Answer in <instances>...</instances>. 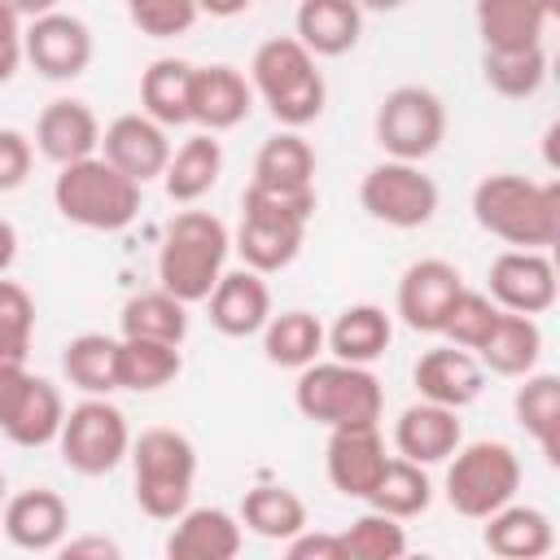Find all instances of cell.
Segmentation results:
<instances>
[{"instance_id": "obj_7", "label": "cell", "mask_w": 560, "mask_h": 560, "mask_svg": "<svg viewBox=\"0 0 560 560\" xmlns=\"http://www.w3.org/2000/svg\"><path fill=\"white\" fill-rule=\"evenodd\" d=\"M131 472H136V503L153 521H175L197 481V451L179 429H144L131 442Z\"/></svg>"}, {"instance_id": "obj_34", "label": "cell", "mask_w": 560, "mask_h": 560, "mask_svg": "<svg viewBox=\"0 0 560 560\" xmlns=\"http://www.w3.org/2000/svg\"><path fill=\"white\" fill-rule=\"evenodd\" d=\"M184 359L179 346L171 341H149V337H122L118 341V389L131 394H153L179 376Z\"/></svg>"}, {"instance_id": "obj_30", "label": "cell", "mask_w": 560, "mask_h": 560, "mask_svg": "<svg viewBox=\"0 0 560 560\" xmlns=\"http://www.w3.org/2000/svg\"><path fill=\"white\" fill-rule=\"evenodd\" d=\"M324 341H328L332 359H346V363H363L368 368L372 359H381L389 350L394 324H389V315L381 306L359 302V306H346L337 315V324L324 332Z\"/></svg>"}, {"instance_id": "obj_40", "label": "cell", "mask_w": 560, "mask_h": 560, "mask_svg": "<svg viewBox=\"0 0 560 560\" xmlns=\"http://www.w3.org/2000/svg\"><path fill=\"white\" fill-rule=\"evenodd\" d=\"M481 74H486V83H490L499 96L525 101V96H534V92L542 88V79H547V52H542V44H534V48H508V52L486 48Z\"/></svg>"}, {"instance_id": "obj_6", "label": "cell", "mask_w": 560, "mask_h": 560, "mask_svg": "<svg viewBox=\"0 0 560 560\" xmlns=\"http://www.w3.org/2000/svg\"><path fill=\"white\" fill-rule=\"evenodd\" d=\"M140 188L144 184H136L131 175H122L118 166L92 153L61 166L52 184V201L66 223H79L92 232H122L140 214Z\"/></svg>"}, {"instance_id": "obj_8", "label": "cell", "mask_w": 560, "mask_h": 560, "mask_svg": "<svg viewBox=\"0 0 560 560\" xmlns=\"http://www.w3.org/2000/svg\"><path fill=\"white\" fill-rule=\"evenodd\" d=\"M521 490V459L508 442H468L455 446L451 468H446V503L468 516L486 521L503 503H512Z\"/></svg>"}, {"instance_id": "obj_13", "label": "cell", "mask_w": 560, "mask_h": 560, "mask_svg": "<svg viewBox=\"0 0 560 560\" xmlns=\"http://www.w3.org/2000/svg\"><path fill=\"white\" fill-rule=\"evenodd\" d=\"M22 57L44 74V79H79L92 61V31L74 13H39L22 31Z\"/></svg>"}, {"instance_id": "obj_51", "label": "cell", "mask_w": 560, "mask_h": 560, "mask_svg": "<svg viewBox=\"0 0 560 560\" xmlns=\"http://www.w3.org/2000/svg\"><path fill=\"white\" fill-rule=\"evenodd\" d=\"M18 18H39V13H52L61 0H9Z\"/></svg>"}, {"instance_id": "obj_45", "label": "cell", "mask_w": 560, "mask_h": 560, "mask_svg": "<svg viewBox=\"0 0 560 560\" xmlns=\"http://www.w3.org/2000/svg\"><path fill=\"white\" fill-rule=\"evenodd\" d=\"M31 140L13 127H0V192H13L31 175Z\"/></svg>"}, {"instance_id": "obj_42", "label": "cell", "mask_w": 560, "mask_h": 560, "mask_svg": "<svg viewBox=\"0 0 560 560\" xmlns=\"http://www.w3.org/2000/svg\"><path fill=\"white\" fill-rule=\"evenodd\" d=\"M35 337V302L18 280L0 276V363H26Z\"/></svg>"}, {"instance_id": "obj_26", "label": "cell", "mask_w": 560, "mask_h": 560, "mask_svg": "<svg viewBox=\"0 0 560 560\" xmlns=\"http://www.w3.org/2000/svg\"><path fill=\"white\" fill-rule=\"evenodd\" d=\"M293 26H298V44L311 48L315 57H341L359 44L363 9L354 0H302Z\"/></svg>"}, {"instance_id": "obj_19", "label": "cell", "mask_w": 560, "mask_h": 560, "mask_svg": "<svg viewBox=\"0 0 560 560\" xmlns=\"http://www.w3.org/2000/svg\"><path fill=\"white\" fill-rule=\"evenodd\" d=\"M0 525H4V538L22 551H52V547H61V538L70 529V508L57 490L31 486L4 503Z\"/></svg>"}, {"instance_id": "obj_50", "label": "cell", "mask_w": 560, "mask_h": 560, "mask_svg": "<svg viewBox=\"0 0 560 560\" xmlns=\"http://www.w3.org/2000/svg\"><path fill=\"white\" fill-rule=\"evenodd\" d=\"M254 0H197V9L201 13H210V18H236V13H245Z\"/></svg>"}, {"instance_id": "obj_17", "label": "cell", "mask_w": 560, "mask_h": 560, "mask_svg": "<svg viewBox=\"0 0 560 560\" xmlns=\"http://www.w3.org/2000/svg\"><path fill=\"white\" fill-rule=\"evenodd\" d=\"M385 442L376 433V424H354V429H332L328 433V451H324V468L337 494L346 499H368L376 477L385 472Z\"/></svg>"}, {"instance_id": "obj_47", "label": "cell", "mask_w": 560, "mask_h": 560, "mask_svg": "<svg viewBox=\"0 0 560 560\" xmlns=\"http://www.w3.org/2000/svg\"><path fill=\"white\" fill-rule=\"evenodd\" d=\"M18 61H22V26H18L13 4H9V0H0V83H9V79H13Z\"/></svg>"}, {"instance_id": "obj_37", "label": "cell", "mask_w": 560, "mask_h": 560, "mask_svg": "<svg viewBox=\"0 0 560 560\" xmlns=\"http://www.w3.org/2000/svg\"><path fill=\"white\" fill-rule=\"evenodd\" d=\"M61 372L83 394H109L118 389V341L105 332H79L61 350Z\"/></svg>"}, {"instance_id": "obj_2", "label": "cell", "mask_w": 560, "mask_h": 560, "mask_svg": "<svg viewBox=\"0 0 560 560\" xmlns=\"http://www.w3.org/2000/svg\"><path fill=\"white\" fill-rule=\"evenodd\" d=\"M315 214V188L302 192H280V188H262L249 184L245 201H241V228H236V254L245 258L249 271L267 276V271H284L302 241H306V223Z\"/></svg>"}, {"instance_id": "obj_27", "label": "cell", "mask_w": 560, "mask_h": 560, "mask_svg": "<svg viewBox=\"0 0 560 560\" xmlns=\"http://www.w3.org/2000/svg\"><path fill=\"white\" fill-rule=\"evenodd\" d=\"M551 13L542 0H477V35L486 48H534L542 44Z\"/></svg>"}, {"instance_id": "obj_5", "label": "cell", "mask_w": 560, "mask_h": 560, "mask_svg": "<svg viewBox=\"0 0 560 560\" xmlns=\"http://www.w3.org/2000/svg\"><path fill=\"white\" fill-rule=\"evenodd\" d=\"M249 79L284 127H306L324 114V74L315 66V52L302 48L298 35L262 39L249 61Z\"/></svg>"}, {"instance_id": "obj_53", "label": "cell", "mask_w": 560, "mask_h": 560, "mask_svg": "<svg viewBox=\"0 0 560 560\" xmlns=\"http://www.w3.org/2000/svg\"><path fill=\"white\" fill-rule=\"evenodd\" d=\"M0 503H4V472H0Z\"/></svg>"}, {"instance_id": "obj_44", "label": "cell", "mask_w": 560, "mask_h": 560, "mask_svg": "<svg viewBox=\"0 0 560 560\" xmlns=\"http://www.w3.org/2000/svg\"><path fill=\"white\" fill-rule=\"evenodd\" d=\"M127 4V18L140 35L149 39H175L184 31H192L197 22V0H122Z\"/></svg>"}, {"instance_id": "obj_25", "label": "cell", "mask_w": 560, "mask_h": 560, "mask_svg": "<svg viewBox=\"0 0 560 560\" xmlns=\"http://www.w3.org/2000/svg\"><path fill=\"white\" fill-rule=\"evenodd\" d=\"M481 542L490 556H503V560H538L556 547V529H551V516L542 508L503 503L499 512L486 516Z\"/></svg>"}, {"instance_id": "obj_3", "label": "cell", "mask_w": 560, "mask_h": 560, "mask_svg": "<svg viewBox=\"0 0 560 560\" xmlns=\"http://www.w3.org/2000/svg\"><path fill=\"white\" fill-rule=\"evenodd\" d=\"M232 236L223 228V219H214L210 210H179L166 232H162V249H158V280L166 293H175L184 306L206 302L214 280L223 276Z\"/></svg>"}, {"instance_id": "obj_18", "label": "cell", "mask_w": 560, "mask_h": 560, "mask_svg": "<svg viewBox=\"0 0 560 560\" xmlns=\"http://www.w3.org/2000/svg\"><path fill=\"white\" fill-rule=\"evenodd\" d=\"M254 109V88L232 66H192L188 83V122H201L206 131H228L245 122Z\"/></svg>"}, {"instance_id": "obj_46", "label": "cell", "mask_w": 560, "mask_h": 560, "mask_svg": "<svg viewBox=\"0 0 560 560\" xmlns=\"http://www.w3.org/2000/svg\"><path fill=\"white\" fill-rule=\"evenodd\" d=\"M284 556L289 560H346V542H341V534L298 529L293 538H284Z\"/></svg>"}, {"instance_id": "obj_31", "label": "cell", "mask_w": 560, "mask_h": 560, "mask_svg": "<svg viewBox=\"0 0 560 560\" xmlns=\"http://www.w3.org/2000/svg\"><path fill=\"white\" fill-rule=\"evenodd\" d=\"M516 424L542 446L547 464H560V376L551 372H525V385L512 398Z\"/></svg>"}, {"instance_id": "obj_14", "label": "cell", "mask_w": 560, "mask_h": 560, "mask_svg": "<svg viewBox=\"0 0 560 560\" xmlns=\"http://www.w3.org/2000/svg\"><path fill=\"white\" fill-rule=\"evenodd\" d=\"M490 302L516 315H542L556 306V267L542 249H503L490 262Z\"/></svg>"}, {"instance_id": "obj_39", "label": "cell", "mask_w": 560, "mask_h": 560, "mask_svg": "<svg viewBox=\"0 0 560 560\" xmlns=\"http://www.w3.org/2000/svg\"><path fill=\"white\" fill-rule=\"evenodd\" d=\"M363 503H372L376 512H385V516H394V521H407V516H420L429 503H433V486H429V477H424V464H416V459H385V472L376 477V486H372V494L363 499Z\"/></svg>"}, {"instance_id": "obj_23", "label": "cell", "mask_w": 560, "mask_h": 560, "mask_svg": "<svg viewBox=\"0 0 560 560\" xmlns=\"http://www.w3.org/2000/svg\"><path fill=\"white\" fill-rule=\"evenodd\" d=\"M464 442V429H459V416L455 407H442V402H411L398 424H394V446L402 459H416V464H442L455 455V446Z\"/></svg>"}, {"instance_id": "obj_38", "label": "cell", "mask_w": 560, "mask_h": 560, "mask_svg": "<svg viewBox=\"0 0 560 560\" xmlns=\"http://www.w3.org/2000/svg\"><path fill=\"white\" fill-rule=\"evenodd\" d=\"M118 324H122V337H149V341H171V346H179V341L188 337V306H184L175 293L153 289V293L127 298Z\"/></svg>"}, {"instance_id": "obj_16", "label": "cell", "mask_w": 560, "mask_h": 560, "mask_svg": "<svg viewBox=\"0 0 560 560\" xmlns=\"http://www.w3.org/2000/svg\"><path fill=\"white\" fill-rule=\"evenodd\" d=\"M101 158L109 166H118L122 175H131L136 184H149L166 171L171 162V140L166 127L153 122L144 109L140 114H118L105 131H101Z\"/></svg>"}, {"instance_id": "obj_28", "label": "cell", "mask_w": 560, "mask_h": 560, "mask_svg": "<svg viewBox=\"0 0 560 560\" xmlns=\"http://www.w3.org/2000/svg\"><path fill=\"white\" fill-rule=\"evenodd\" d=\"M538 354H542V328L534 324V315H516V311H499L490 337L477 346V363L499 376L534 372Z\"/></svg>"}, {"instance_id": "obj_32", "label": "cell", "mask_w": 560, "mask_h": 560, "mask_svg": "<svg viewBox=\"0 0 560 560\" xmlns=\"http://www.w3.org/2000/svg\"><path fill=\"white\" fill-rule=\"evenodd\" d=\"M254 184L280 188V192L315 188V153H311V144L298 131H276L271 140H262V149L254 158Z\"/></svg>"}, {"instance_id": "obj_22", "label": "cell", "mask_w": 560, "mask_h": 560, "mask_svg": "<svg viewBox=\"0 0 560 560\" xmlns=\"http://www.w3.org/2000/svg\"><path fill=\"white\" fill-rule=\"evenodd\" d=\"M35 149L57 166L92 158L101 149V122L83 101H70V96L48 101L35 118Z\"/></svg>"}, {"instance_id": "obj_29", "label": "cell", "mask_w": 560, "mask_h": 560, "mask_svg": "<svg viewBox=\"0 0 560 560\" xmlns=\"http://www.w3.org/2000/svg\"><path fill=\"white\" fill-rule=\"evenodd\" d=\"M219 171H223V149H219L214 131L188 136V140L171 153V162H166V171H162L166 197L179 201V206H192V201H201V197L219 184Z\"/></svg>"}, {"instance_id": "obj_11", "label": "cell", "mask_w": 560, "mask_h": 560, "mask_svg": "<svg viewBox=\"0 0 560 560\" xmlns=\"http://www.w3.org/2000/svg\"><path fill=\"white\" fill-rule=\"evenodd\" d=\"M66 402L52 381L35 376L26 363H0V433L18 446L57 442Z\"/></svg>"}, {"instance_id": "obj_48", "label": "cell", "mask_w": 560, "mask_h": 560, "mask_svg": "<svg viewBox=\"0 0 560 560\" xmlns=\"http://www.w3.org/2000/svg\"><path fill=\"white\" fill-rule=\"evenodd\" d=\"M61 556L66 560H79V556H101V560H118V542H109V538H70V542H61Z\"/></svg>"}, {"instance_id": "obj_15", "label": "cell", "mask_w": 560, "mask_h": 560, "mask_svg": "<svg viewBox=\"0 0 560 560\" xmlns=\"http://www.w3.org/2000/svg\"><path fill=\"white\" fill-rule=\"evenodd\" d=\"M459 289H464V276H459L455 262H446V258H420V262H411L398 276L394 306H398V315H402L407 328H416V332H442L446 311L459 298Z\"/></svg>"}, {"instance_id": "obj_12", "label": "cell", "mask_w": 560, "mask_h": 560, "mask_svg": "<svg viewBox=\"0 0 560 560\" xmlns=\"http://www.w3.org/2000/svg\"><path fill=\"white\" fill-rule=\"evenodd\" d=\"M359 206L389 228H424L438 214V184L416 162H381L359 184Z\"/></svg>"}, {"instance_id": "obj_9", "label": "cell", "mask_w": 560, "mask_h": 560, "mask_svg": "<svg viewBox=\"0 0 560 560\" xmlns=\"http://www.w3.org/2000/svg\"><path fill=\"white\" fill-rule=\"evenodd\" d=\"M57 446H61L66 468H74L83 477H101V472H114L127 459L131 429H127V416L105 394H88L79 407L66 411Z\"/></svg>"}, {"instance_id": "obj_35", "label": "cell", "mask_w": 560, "mask_h": 560, "mask_svg": "<svg viewBox=\"0 0 560 560\" xmlns=\"http://www.w3.org/2000/svg\"><path fill=\"white\" fill-rule=\"evenodd\" d=\"M324 350V324L311 311H280L262 324V354L276 368H306Z\"/></svg>"}, {"instance_id": "obj_41", "label": "cell", "mask_w": 560, "mask_h": 560, "mask_svg": "<svg viewBox=\"0 0 560 560\" xmlns=\"http://www.w3.org/2000/svg\"><path fill=\"white\" fill-rule=\"evenodd\" d=\"M341 542H346V560H398L407 551L402 525L376 508L354 516L350 529H341Z\"/></svg>"}, {"instance_id": "obj_1", "label": "cell", "mask_w": 560, "mask_h": 560, "mask_svg": "<svg viewBox=\"0 0 560 560\" xmlns=\"http://www.w3.org/2000/svg\"><path fill=\"white\" fill-rule=\"evenodd\" d=\"M472 219L512 249H547L560 236V188L512 171L486 175L472 188Z\"/></svg>"}, {"instance_id": "obj_21", "label": "cell", "mask_w": 560, "mask_h": 560, "mask_svg": "<svg viewBox=\"0 0 560 560\" xmlns=\"http://www.w3.org/2000/svg\"><path fill=\"white\" fill-rule=\"evenodd\" d=\"M416 389L420 398L429 402H442V407H468L481 398V385H486V368L477 363L472 350H459V346H438V350H424L416 359Z\"/></svg>"}, {"instance_id": "obj_24", "label": "cell", "mask_w": 560, "mask_h": 560, "mask_svg": "<svg viewBox=\"0 0 560 560\" xmlns=\"http://www.w3.org/2000/svg\"><path fill=\"white\" fill-rule=\"evenodd\" d=\"M245 534L241 521L223 508H184L175 516V529L166 538L171 560H232L241 551Z\"/></svg>"}, {"instance_id": "obj_52", "label": "cell", "mask_w": 560, "mask_h": 560, "mask_svg": "<svg viewBox=\"0 0 560 560\" xmlns=\"http://www.w3.org/2000/svg\"><path fill=\"white\" fill-rule=\"evenodd\" d=\"M359 9H376V13H394V9H402L407 0H354Z\"/></svg>"}, {"instance_id": "obj_43", "label": "cell", "mask_w": 560, "mask_h": 560, "mask_svg": "<svg viewBox=\"0 0 560 560\" xmlns=\"http://www.w3.org/2000/svg\"><path fill=\"white\" fill-rule=\"evenodd\" d=\"M494 319H499V306H494L486 293L459 289V298H455V302H451V311H446L442 332L451 337V346H459V350H477V346L490 337Z\"/></svg>"}, {"instance_id": "obj_36", "label": "cell", "mask_w": 560, "mask_h": 560, "mask_svg": "<svg viewBox=\"0 0 560 560\" xmlns=\"http://www.w3.org/2000/svg\"><path fill=\"white\" fill-rule=\"evenodd\" d=\"M188 83H192V66L179 57H158L144 74H140V109L162 122V127H179L188 122Z\"/></svg>"}, {"instance_id": "obj_33", "label": "cell", "mask_w": 560, "mask_h": 560, "mask_svg": "<svg viewBox=\"0 0 560 560\" xmlns=\"http://www.w3.org/2000/svg\"><path fill=\"white\" fill-rule=\"evenodd\" d=\"M241 525L258 538H271V542H284L293 538L298 529H306V503L289 490V486H276V481H262L254 490H245L241 499Z\"/></svg>"}, {"instance_id": "obj_20", "label": "cell", "mask_w": 560, "mask_h": 560, "mask_svg": "<svg viewBox=\"0 0 560 560\" xmlns=\"http://www.w3.org/2000/svg\"><path fill=\"white\" fill-rule=\"evenodd\" d=\"M210 324L223 337H254L262 332V324L271 319V289L258 271L241 267V271H223L210 289Z\"/></svg>"}, {"instance_id": "obj_4", "label": "cell", "mask_w": 560, "mask_h": 560, "mask_svg": "<svg viewBox=\"0 0 560 560\" xmlns=\"http://www.w3.org/2000/svg\"><path fill=\"white\" fill-rule=\"evenodd\" d=\"M293 402L306 420L324 429H354V424H376L385 411V389L363 363L328 359V363H306L298 368Z\"/></svg>"}, {"instance_id": "obj_49", "label": "cell", "mask_w": 560, "mask_h": 560, "mask_svg": "<svg viewBox=\"0 0 560 560\" xmlns=\"http://www.w3.org/2000/svg\"><path fill=\"white\" fill-rule=\"evenodd\" d=\"M13 258H18V228L9 219H0V276L13 267Z\"/></svg>"}, {"instance_id": "obj_10", "label": "cell", "mask_w": 560, "mask_h": 560, "mask_svg": "<svg viewBox=\"0 0 560 560\" xmlns=\"http://www.w3.org/2000/svg\"><path fill=\"white\" fill-rule=\"evenodd\" d=\"M446 136V109L438 92L402 83L376 105V144L398 162H424Z\"/></svg>"}]
</instances>
